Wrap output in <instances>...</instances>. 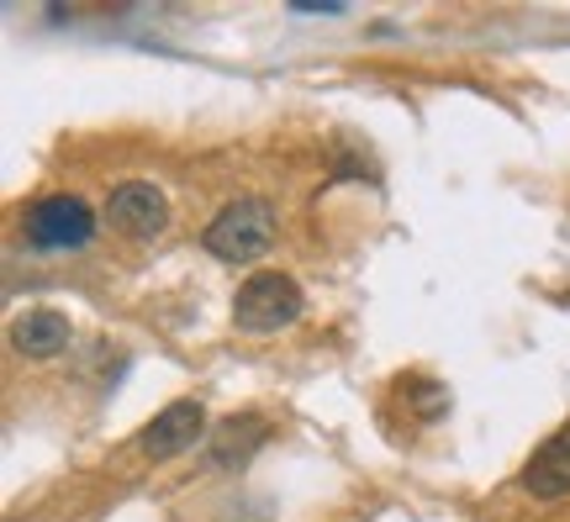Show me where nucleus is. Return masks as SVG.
Masks as SVG:
<instances>
[{
    "label": "nucleus",
    "instance_id": "obj_3",
    "mask_svg": "<svg viewBox=\"0 0 570 522\" xmlns=\"http://www.w3.org/2000/svg\"><path fill=\"white\" fill-rule=\"evenodd\" d=\"M21 238L42 254H69L96 238V211L80 196H42L21 211Z\"/></svg>",
    "mask_w": 570,
    "mask_h": 522
},
{
    "label": "nucleus",
    "instance_id": "obj_4",
    "mask_svg": "<svg viewBox=\"0 0 570 522\" xmlns=\"http://www.w3.org/2000/svg\"><path fill=\"white\" fill-rule=\"evenodd\" d=\"M106 217H111V227L132 243H154L169 233V201H164V190H154L148 180L117 185L111 201H106Z\"/></svg>",
    "mask_w": 570,
    "mask_h": 522
},
{
    "label": "nucleus",
    "instance_id": "obj_1",
    "mask_svg": "<svg viewBox=\"0 0 570 522\" xmlns=\"http://www.w3.org/2000/svg\"><path fill=\"white\" fill-rule=\"evenodd\" d=\"M275 233H281L275 206L265 196H238V201H227L217 217L206 221L202 248L223 264H254L275 248Z\"/></svg>",
    "mask_w": 570,
    "mask_h": 522
},
{
    "label": "nucleus",
    "instance_id": "obj_7",
    "mask_svg": "<svg viewBox=\"0 0 570 522\" xmlns=\"http://www.w3.org/2000/svg\"><path fill=\"white\" fill-rule=\"evenodd\" d=\"M69 338H75V327H69V317L53 312V306H32V312H21V317L11 322V348L27 354V360H53V354L69 348Z\"/></svg>",
    "mask_w": 570,
    "mask_h": 522
},
{
    "label": "nucleus",
    "instance_id": "obj_6",
    "mask_svg": "<svg viewBox=\"0 0 570 522\" xmlns=\"http://www.w3.org/2000/svg\"><path fill=\"white\" fill-rule=\"evenodd\" d=\"M523 491L539 502H560L570 496V427H560L554 439L533 449V460L523 464Z\"/></svg>",
    "mask_w": 570,
    "mask_h": 522
},
{
    "label": "nucleus",
    "instance_id": "obj_2",
    "mask_svg": "<svg viewBox=\"0 0 570 522\" xmlns=\"http://www.w3.org/2000/svg\"><path fill=\"white\" fill-rule=\"evenodd\" d=\"M302 285L281 275V269H259V275H248L238 285V296H233V322L244 327V333H281L291 322L302 317Z\"/></svg>",
    "mask_w": 570,
    "mask_h": 522
},
{
    "label": "nucleus",
    "instance_id": "obj_8",
    "mask_svg": "<svg viewBox=\"0 0 570 522\" xmlns=\"http://www.w3.org/2000/svg\"><path fill=\"white\" fill-rule=\"evenodd\" d=\"M265 439H269L265 417H254V412L227 417L223 427H217V439H212V464H217V470H233V464H244Z\"/></svg>",
    "mask_w": 570,
    "mask_h": 522
},
{
    "label": "nucleus",
    "instance_id": "obj_5",
    "mask_svg": "<svg viewBox=\"0 0 570 522\" xmlns=\"http://www.w3.org/2000/svg\"><path fill=\"white\" fill-rule=\"evenodd\" d=\"M202 433H206L202 402H169L159 417L138 433V454L142 460H154V464H164V460H175V454H185V449H196Z\"/></svg>",
    "mask_w": 570,
    "mask_h": 522
}]
</instances>
